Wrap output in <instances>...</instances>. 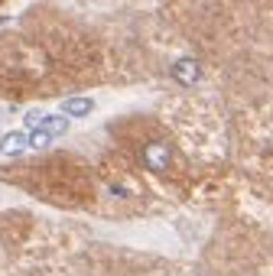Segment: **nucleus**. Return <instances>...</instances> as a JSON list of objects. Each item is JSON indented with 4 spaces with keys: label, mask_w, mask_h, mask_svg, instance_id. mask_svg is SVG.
<instances>
[{
    "label": "nucleus",
    "mask_w": 273,
    "mask_h": 276,
    "mask_svg": "<svg viewBox=\"0 0 273 276\" xmlns=\"http://www.w3.org/2000/svg\"><path fill=\"white\" fill-rule=\"evenodd\" d=\"M169 75H173L182 88H195L198 78H202V65H198V59H192V55H182V59H176L173 62Z\"/></svg>",
    "instance_id": "obj_3"
},
{
    "label": "nucleus",
    "mask_w": 273,
    "mask_h": 276,
    "mask_svg": "<svg viewBox=\"0 0 273 276\" xmlns=\"http://www.w3.org/2000/svg\"><path fill=\"white\" fill-rule=\"evenodd\" d=\"M26 149H30V133L26 130H7L0 137V153L3 156H20Z\"/></svg>",
    "instance_id": "obj_5"
},
{
    "label": "nucleus",
    "mask_w": 273,
    "mask_h": 276,
    "mask_svg": "<svg viewBox=\"0 0 273 276\" xmlns=\"http://www.w3.org/2000/svg\"><path fill=\"white\" fill-rule=\"evenodd\" d=\"M26 124L46 130L52 140H59V137L68 133V117L65 114H39V111H30V114H26Z\"/></svg>",
    "instance_id": "obj_2"
},
{
    "label": "nucleus",
    "mask_w": 273,
    "mask_h": 276,
    "mask_svg": "<svg viewBox=\"0 0 273 276\" xmlns=\"http://www.w3.org/2000/svg\"><path fill=\"white\" fill-rule=\"evenodd\" d=\"M140 160H143V166H146L150 172H166L169 162H173V149L166 146L163 140H150V143L143 146Z\"/></svg>",
    "instance_id": "obj_1"
},
{
    "label": "nucleus",
    "mask_w": 273,
    "mask_h": 276,
    "mask_svg": "<svg viewBox=\"0 0 273 276\" xmlns=\"http://www.w3.org/2000/svg\"><path fill=\"white\" fill-rule=\"evenodd\" d=\"M62 114L68 120H85V117L95 114V97H85V95H72L62 101Z\"/></svg>",
    "instance_id": "obj_4"
},
{
    "label": "nucleus",
    "mask_w": 273,
    "mask_h": 276,
    "mask_svg": "<svg viewBox=\"0 0 273 276\" xmlns=\"http://www.w3.org/2000/svg\"><path fill=\"white\" fill-rule=\"evenodd\" d=\"M52 143V137L46 133V130H39V127H30V149H46Z\"/></svg>",
    "instance_id": "obj_6"
}]
</instances>
